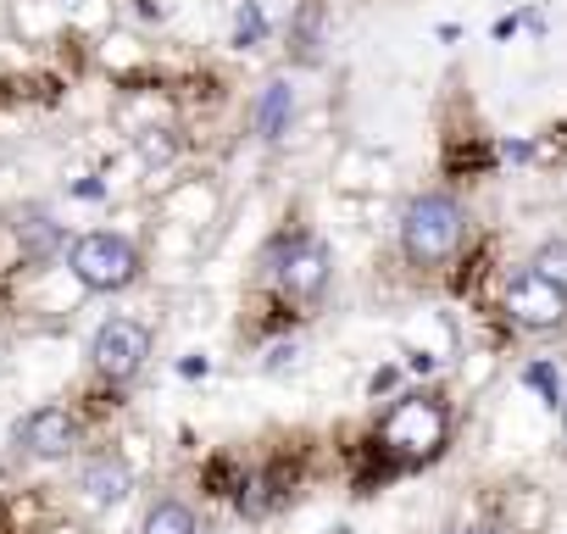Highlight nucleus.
Masks as SVG:
<instances>
[{
    "mask_svg": "<svg viewBox=\"0 0 567 534\" xmlns=\"http://www.w3.org/2000/svg\"><path fill=\"white\" fill-rule=\"evenodd\" d=\"M462 234H467V212L440 189L406 201L401 212V250L412 267H445L462 250Z\"/></svg>",
    "mask_w": 567,
    "mask_h": 534,
    "instance_id": "1",
    "label": "nucleus"
},
{
    "mask_svg": "<svg viewBox=\"0 0 567 534\" xmlns=\"http://www.w3.org/2000/svg\"><path fill=\"white\" fill-rule=\"evenodd\" d=\"M267 267H272L278 296L290 307H318L329 296V279H334V250L318 234H290V239H278Z\"/></svg>",
    "mask_w": 567,
    "mask_h": 534,
    "instance_id": "2",
    "label": "nucleus"
},
{
    "mask_svg": "<svg viewBox=\"0 0 567 534\" xmlns=\"http://www.w3.org/2000/svg\"><path fill=\"white\" fill-rule=\"evenodd\" d=\"M68 267H73V279H79L84 290L117 296V290H128V285L140 279V250H134V239H123V234H112V228H95V234L73 239Z\"/></svg>",
    "mask_w": 567,
    "mask_h": 534,
    "instance_id": "3",
    "label": "nucleus"
},
{
    "mask_svg": "<svg viewBox=\"0 0 567 534\" xmlns=\"http://www.w3.org/2000/svg\"><path fill=\"white\" fill-rule=\"evenodd\" d=\"M445 429L451 423H445V407L434 396H406V401L390 407V418L379 429V445L395 451L401 462H423V456H434L445 445Z\"/></svg>",
    "mask_w": 567,
    "mask_h": 534,
    "instance_id": "4",
    "label": "nucleus"
},
{
    "mask_svg": "<svg viewBox=\"0 0 567 534\" xmlns=\"http://www.w3.org/2000/svg\"><path fill=\"white\" fill-rule=\"evenodd\" d=\"M506 318L528 335H550L567 324V285L534 274V267H523V274L506 285Z\"/></svg>",
    "mask_w": 567,
    "mask_h": 534,
    "instance_id": "5",
    "label": "nucleus"
},
{
    "mask_svg": "<svg viewBox=\"0 0 567 534\" xmlns=\"http://www.w3.org/2000/svg\"><path fill=\"white\" fill-rule=\"evenodd\" d=\"M145 357H151V329L134 324V318H112L90 340V368L101 379H112V384H128L145 368Z\"/></svg>",
    "mask_w": 567,
    "mask_h": 534,
    "instance_id": "6",
    "label": "nucleus"
},
{
    "mask_svg": "<svg viewBox=\"0 0 567 534\" xmlns=\"http://www.w3.org/2000/svg\"><path fill=\"white\" fill-rule=\"evenodd\" d=\"M73 445H79V418L68 407H34L18 423V451L34 462H62L73 456Z\"/></svg>",
    "mask_w": 567,
    "mask_h": 534,
    "instance_id": "7",
    "label": "nucleus"
},
{
    "mask_svg": "<svg viewBox=\"0 0 567 534\" xmlns=\"http://www.w3.org/2000/svg\"><path fill=\"white\" fill-rule=\"evenodd\" d=\"M18 245L34 267H51L56 256H68V228L45 212V206H23L18 212Z\"/></svg>",
    "mask_w": 567,
    "mask_h": 534,
    "instance_id": "8",
    "label": "nucleus"
},
{
    "mask_svg": "<svg viewBox=\"0 0 567 534\" xmlns=\"http://www.w3.org/2000/svg\"><path fill=\"white\" fill-rule=\"evenodd\" d=\"M250 123H256L261 140H284V134H290V123H296V90H290V79L261 84V95L250 106Z\"/></svg>",
    "mask_w": 567,
    "mask_h": 534,
    "instance_id": "9",
    "label": "nucleus"
},
{
    "mask_svg": "<svg viewBox=\"0 0 567 534\" xmlns=\"http://www.w3.org/2000/svg\"><path fill=\"white\" fill-rule=\"evenodd\" d=\"M128 484H134V479H128V462H123V456L106 451V456H90V462H84V490H90V501L112 506V501L128 495Z\"/></svg>",
    "mask_w": 567,
    "mask_h": 534,
    "instance_id": "10",
    "label": "nucleus"
},
{
    "mask_svg": "<svg viewBox=\"0 0 567 534\" xmlns=\"http://www.w3.org/2000/svg\"><path fill=\"white\" fill-rule=\"evenodd\" d=\"M318 45H323V0H301L290 23V62H318Z\"/></svg>",
    "mask_w": 567,
    "mask_h": 534,
    "instance_id": "11",
    "label": "nucleus"
},
{
    "mask_svg": "<svg viewBox=\"0 0 567 534\" xmlns=\"http://www.w3.org/2000/svg\"><path fill=\"white\" fill-rule=\"evenodd\" d=\"M140 534H200V523L184 501H151L140 517Z\"/></svg>",
    "mask_w": 567,
    "mask_h": 534,
    "instance_id": "12",
    "label": "nucleus"
},
{
    "mask_svg": "<svg viewBox=\"0 0 567 534\" xmlns=\"http://www.w3.org/2000/svg\"><path fill=\"white\" fill-rule=\"evenodd\" d=\"M278 501H284V490H278L267 473H256V479H239V512H245V517H267Z\"/></svg>",
    "mask_w": 567,
    "mask_h": 534,
    "instance_id": "13",
    "label": "nucleus"
},
{
    "mask_svg": "<svg viewBox=\"0 0 567 534\" xmlns=\"http://www.w3.org/2000/svg\"><path fill=\"white\" fill-rule=\"evenodd\" d=\"M261 40H267V12L256 7V0H245V7L234 12V45L239 51H256Z\"/></svg>",
    "mask_w": 567,
    "mask_h": 534,
    "instance_id": "14",
    "label": "nucleus"
},
{
    "mask_svg": "<svg viewBox=\"0 0 567 534\" xmlns=\"http://www.w3.org/2000/svg\"><path fill=\"white\" fill-rule=\"evenodd\" d=\"M528 267H534V274H545V279H556V285H567V239H545Z\"/></svg>",
    "mask_w": 567,
    "mask_h": 534,
    "instance_id": "15",
    "label": "nucleus"
},
{
    "mask_svg": "<svg viewBox=\"0 0 567 534\" xmlns=\"http://www.w3.org/2000/svg\"><path fill=\"white\" fill-rule=\"evenodd\" d=\"M528 384H539V390L550 396V407H556V373H550L545 362H539V368H528Z\"/></svg>",
    "mask_w": 567,
    "mask_h": 534,
    "instance_id": "16",
    "label": "nucleus"
},
{
    "mask_svg": "<svg viewBox=\"0 0 567 534\" xmlns=\"http://www.w3.org/2000/svg\"><path fill=\"white\" fill-rule=\"evenodd\" d=\"M284 362H296V340H290V346H284V340H278V346L267 351V368H284Z\"/></svg>",
    "mask_w": 567,
    "mask_h": 534,
    "instance_id": "17",
    "label": "nucleus"
},
{
    "mask_svg": "<svg viewBox=\"0 0 567 534\" xmlns=\"http://www.w3.org/2000/svg\"><path fill=\"white\" fill-rule=\"evenodd\" d=\"M456 534H512L506 523H467V528H456Z\"/></svg>",
    "mask_w": 567,
    "mask_h": 534,
    "instance_id": "18",
    "label": "nucleus"
},
{
    "mask_svg": "<svg viewBox=\"0 0 567 534\" xmlns=\"http://www.w3.org/2000/svg\"><path fill=\"white\" fill-rule=\"evenodd\" d=\"M561 418H567V401H561Z\"/></svg>",
    "mask_w": 567,
    "mask_h": 534,
    "instance_id": "19",
    "label": "nucleus"
}]
</instances>
